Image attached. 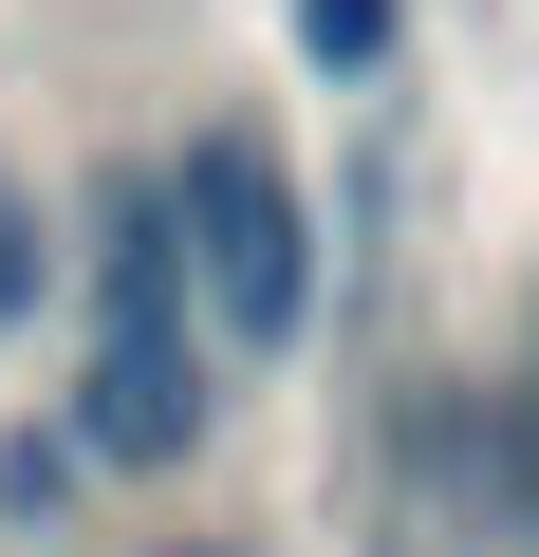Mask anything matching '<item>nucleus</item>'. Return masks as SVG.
Returning <instances> with one entry per match:
<instances>
[{
    "instance_id": "nucleus-3",
    "label": "nucleus",
    "mask_w": 539,
    "mask_h": 557,
    "mask_svg": "<svg viewBox=\"0 0 539 557\" xmlns=\"http://www.w3.org/2000/svg\"><path fill=\"white\" fill-rule=\"evenodd\" d=\"M298 57H317V75H354V57H391V0H298Z\"/></svg>"
},
{
    "instance_id": "nucleus-4",
    "label": "nucleus",
    "mask_w": 539,
    "mask_h": 557,
    "mask_svg": "<svg viewBox=\"0 0 539 557\" xmlns=\"http://www.w3.org/2000/svg\"><path fill=\"white\" fill-rule=\"evenodd\" d=\"M20 298H38V205L0 186V317H20Z\"/></svg>"
},
{
    "instance_id": "nucleus-1",
    "label": "nucleus",
    "mask_w": 539,
    "mask_h": 557,
    "mask_svg": "<svg viewBox=\"0 0 539 557\" xmlns=\"http://www.w3.org/2000/svg\"><path fill=\"white\" fill-rule=\"evenodd\" d=\"M149 205H168V260L205 278V317L242 354H298V317H317V205H298V168L223 112V131H186L149 168Z\"/></svg>"
},
{
    "instance_id": "nucleus-5",
    "label": "nucleus",
    "mask_w": 539,
    "mask_h": 557,
    "mask_svg": "<svg viewBox=\"0 0 539 557\" xmlns=\"http://www.w3.org/2000/svg\"><path fill=\"white\" fill-rule=\"evenodd\" d=\"M168 557H223V539H168Z\"/></svg>"
},
{
    "instance_id": "nucleus-2",
    "label": "nucleus",
    "mask_w": 539,
    "mask_h": 557,
    "mask_svg": "<svg viewBox=\"0 0 539 557\" xmlns=\"http://www.w3.org/2000/svg\"><path fill=\"white\" fill-rule=\"evenodd\" d=\"M75 446H94V465H186V446H205V354H186V298L94 335V372H75Z\"/></svg>"
}]
</instances>
